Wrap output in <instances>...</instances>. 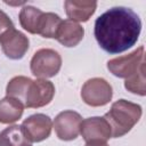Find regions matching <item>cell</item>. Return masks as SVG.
I'll list each match as a JSON object with an SVG mask.
<instances>
[{"instance_id": "cell-1", "label": "cell", "mask_w": 146, "mask_h": 146, "mask_svg": "<svg viewBox=\"0 0 146 146\" xmlns=\"http://www.w3.org/2000/svg\"><path fill=\"white\" fill-rule=\"evenodd\" d=\"M140 31L141 21L132 9L113 7L96 19L94 33L103 50L120 54L135 46Z\"/></svg>"}, {"instance_id": "cell-2", "label": "cell", "mask_w": 146, "mask_h": 146, "mask_svg": "<svg viewBox=\"0 0 146 146\" xmlns=\"http://www.w3.org/2000/svg\"><path fill=\"white\" fill-rule=\"evenodd\" d=\"M6 94L9 97L18 99L24 107L38 108L48 105L55 95L52 82L38 79L32 80L27 76H14L7 84Z\"/></svg>"}, {"instance_id": "cell-3", "label": "cell", "mask_w": 146, "mask_h": 146, "mask_svg": "<svg viewBox=\"0 0 146 146\" xmlns=\"http://www.w3.org/2000/svg\"><path fill=\"white\" fill-rule=\"evenodd\" d=\"M141 106L125 99H119L112 104L111 110L104 115L108 122L113 138H119L128 133L141 117Z\"/></svg>"}, {"instance_id": "cell-4", "label": "cell", "mask_w": 146, "mask_h": 146, "mask_svg": "<svg viewBox=\"0 0 146 146\" xmlns=\"http://www.w3.org/2000/svg\"><path fill=\"white\" fill-rule=\"evenodd\" d=\"M62 66L60 55L50 48L39 49L32 57L30 67L34 76L39 79H47L55 76Z\"/></svg>"}, {"instance_id": "cell-5", "label": "cell", "mask_w": 146, "mask_h": 146, "mask_svg": "<svg viewBox=\"0 0 146 146\" xmlns=\"http://www.w3.org/2000/svg\"><path fill=\"white\" fill-rule=\"evenodd\" d=\"M113 96L111 84L103 78H92L84 82L81 89L82 100L92 107H99L108 104Z\"/></svg>"}, {"instance_id": "cell-6", "label": "cell", "mask_w": 146, "mask_h": 146, "mask_svg": "<svg viewBox=\"0 0 146 146\" xmlns=\"http://www.w3.org/2000/svg\"><path fill=\"white\" fill-rule=\"evenodd\" d=\"M143 63H145V49L141 46L128 55L110 59L107 62V68L113 75L128 79L137 72Z\"/></svg>"}, {"instance_id": "cell-7", "label": "cell", "mask_w": 146, "mask_h": 146, "mask_svg": "<svg viewBox=\"0 0 146 146\" xmlns=\"http://www.w3.org/2000/svg\"><path fill=\"white\" fill-rule=\"evenodd\" d=\"M80 133L87 144H104L112 137L111 127L104 116H92L83 120L80 125Z\"/></svg>"}, {"instance_id": "cell-8", "label": "cell", "mask_w": 146, "mask_h": 146, "mask_svg": "<svg viewBox=\"0 0 146 146\" xmlns=\"http://www.w3.org/2000/svg\"><path fill=\"white\" fill-rule=\"evenodd\" d=\"M21 127L31 143H40L50 136L52 122L48 115L36 113L26 117Z\"/></svg>"}, {"instance_id": "cell-9", "label": "cell", "mask_w": 146, "mask_h": 146, "mask_svg": "<svg viewBox=\"0 0 146 146\" xmlns=\"http://www.w3.org/2000/svg\"><path fill=\"white\" fill-rule=\"evenodd\" d=\"M81 122L82 117L78 112L63 111L55 117L54 129L60 140L70 141L78 138L80 133Z\"/></svg>"}, {"instance_id": "cell-10", "label": "cell", "mask_w": 146, "mask_h": 146, "mask_svg": "<svg viewBox=\"0 0 146 146\" xmlns=\"http://www.w3.org/2000/svg\"><path fill=\"white\" fill-rule=\"evenodd\" d=\"M0 46L3 54L10 59H21L29 50L30 41L27 36L15 27L6 31L0 36Z\"/></svg>"}, {"instance_id": "cell-11", "label": "cell", "mask_w": 146, "mask_h": 146, "mask_svg": "<svg viewBox=\"0 0 146 146\" xmlns=\"http://www.w3.org/2000/svg\"><path fill=\"white\" fill-rule=\"evenodd\" d=\"M84 29L76 22L71 19L62 21L56 38L57 41L65 47H75L83 39Z\"/></svg>"}, {"instance_id": "cell-12", "label": "cell", "mask_w": 146, "mask_h": 146, "mask_svg": "<svg viewBox=\"0 0 146 146\" xmlns=\"http://www.w3.org/2000/svg\"><path fill=\"white\" fill-rule=\"evenodd\" d=\"M64 6L68 19L78 23L87 22L94 15L97 8V2L86 0H66Z\"/></svg>"}, {"instance_id": "cell-13", "label": "cell", "mask_w": 146, "mask_h": 146, "mask_svg": "<svg viewBox=\"0 0 146 146\" xmlns=\"http://www.w3.org/2000/svg\"><path fill=\"white\" fill-rule=\"evenodd\" d=\"M24 112V105L16 98L6 96L0 99V123L10 124L21 119Z\"/></svg>"}, {"instance_id": "cell-14", "label": "cell", "mask_w": 146, "mask_h": 146, "mask_svg": "<svg viewBox=\"0 0 146 146\" xmlns=\"http://www.w3.org/2000/svg\"><path fill=\"white\" fill-rule=\"evenodd\" d=\"M42 16L43 11H41L40 9L33 6H25L19 13L21 26L31 34H39Z\"/></svg>"}, {"instance_id": "cell-15", "label": "cell", "mask_w": 146, "mask_h": 146, "mask_svg": "<svg viewBox=\"0 0 146 146\" xmlns=\"http://www.w3.org/2000/svg\"><path fill=\"white\" fill-rule=\"evenodd\" d=\"M0 146H32L21 125L14 124L0 132Z\"/></svg>"}, {"instance_id": "cell-16", "label": "cell", "mask_w": 146, "mask_h": 146, "mask_svg": "<svg viewBox=\"0 0 146 146\" xmlns=\"http://www.w3.org/2000/svg\"><path fill=\"white\" fill-rule=\"evenodd\" d=\"M60 23H62V19L57 14L43 13L40 29H39V34L43 38L55 39Z\"/></svg>"}, {"instance_id": "cell-17", "label": "cell", "mask_w": 146, "mask_h": 146, "mask_svg": "<svg viewBox=\"0 0 146 146\" xmlns=\"http://www.w3.org/2000/svg\"><path fill=\"white\" fill-rule=\"evenodd\" d=\"M124 88L136 95L145 96L146 94V82H145V63H143L137 72L125 79L124 81Z\"/></svg>"}, {"instance_id": "cell-18", "label": "cell", "mask_w": 146, "mask_h": 146, "mask_svg": "<svg viewBox=\"0 0 146 146\" xmlns=\"http://www.w3.org/2000/svg\"><path fill=\"white\" fill-rule=\"evenodd\" d=\"M14 29V24L11 19L8 17V15L0 9V36L8 30Z\"/></svg>"}, {"instance_id": "cell-19", "label": "cell", "mask_w": 146, "mask_h": 146, "mask_svg": "<svg viewBox=\"0 0 146 146\" xmlns=\"http://www.w3.org/2000/svg\"><path fill=\"white\" fill-rule=\"evenodd\" d=\"M86 146H108V145L104 143V144H87Z\"/></svg>"}]
</instances>
